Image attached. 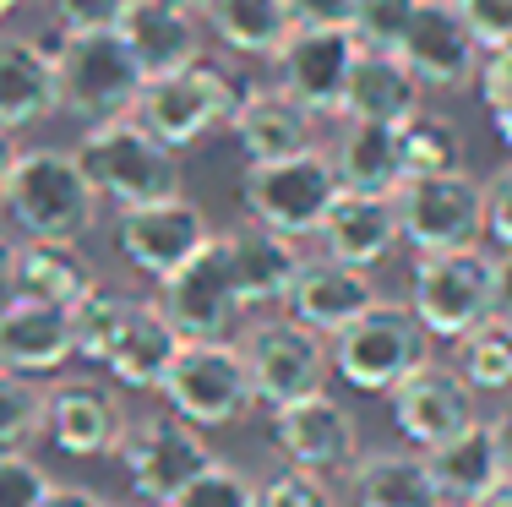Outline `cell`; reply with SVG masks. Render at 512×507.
<instances>
[{"label": "cell", "instance_id": "31", "mask_svg": "<svg viewBox=\"0 0 512 507\" xmlns=\"http://www.w3.org/2000/svg\"><path fill=\"white\" fill-rule=\"evenodd\" d=\"M338 186L355 191H398L404 186V153H398V126L382 120H344V137L333 148Z\"/></svg>", "mask_w": 512, "mask_h": 507}, {"label": "cell", "instance_id": "9", "mask_svg": "<svg viewBox=\"0 0 512 507\" xmlns=\"http://www.w3.org/2000/svg\"><path fill=\"white\" fill-rule=\"evenodd\" d=\"M240 355H246L256 404H267V409L289 404V398H306V393H322L327 371H333L327 333L306 328L300 317L251 322L246 338H240Z\"/></svg>", "mask_w": 512, "mask_h": 507}, {"label": "cell", "instance_id": "39", "mask_svg": "<svg viewBox=\"0 0 512 507\" xmlns=\"http://www.w3.org/2000/svg\"><path fill=\"white\" fill-rule=\"evenodd\" d=\"M256 507H338V491L327 486L316 469L289 464V469H278L273 480L256 486Z\"/></svg>", "mask_w": 512, "mask_h": 507}, {"label": "cell", "instance_id": "48", "mask_svg": "<svg viewBox=\"0 0 512 507\" xmlns=\"http://www.w3.org/2000/svg\"><path fill=\"white\" fill-rule=\"evenodd\" d=\"M496 317L512 322V251L496 257Z\"/></svg>", "mask_w": 512, "mask_h": 507}, {"label": "cell", "instance_id": "28", "mask_svg": "<svg viewBox=\"0 0 512 507\" xmlns=\"http://www.w3.org/2000/svg\"><path fill=\"white\" fill-rule=\"evenodd\" d=\"M425 464H431V475H436L442 502H458V507H469L480 491H491L496 480L507 475L502 437H496V426H485V420H469L458 437L425 448Z\"/></svg>", "mask_w": 512, "mask_h": 507}, {"label": "cell", "instance_id": "5", "mask_svg": "<svg viewBox=\"0 0 512 507\" xmlns=\"http://www.w3.org/2000/svg\"><path fill=\"white\" fill-rule=\"evenodd\" d=\"M333 371L360 393H393L414 366L431 360V333L404 300H382L360 311L349 328L333 333Z\"/></svg>", "mask_w": 512, "mask_h": 507}, {"label": "cell", "instance_id": "46", "mask_svg": "<svg viewBox=\"0 0 512 507\" xmlns=\"http://www.w3.org/2000/svg\"><path fill=\"white\" fill-rule=\"evenodd\" d=\"M39 507H109L99 491H88V486H55L50 480V491L39 497Z\"/></svg>", "mask_w": 512, "mask_h": 507}, {"label": "cell", "instance_id": "43", "mask_svg": "<svg viewBox=\"0 0 512 507\" xmlns=\"http://www.w3.org/2000/svg\"><path fill=\"white\" fill-rule=\"evenodd\" d=\"M463 17H469L474 39H480L485 50L512 44V0H463Z\"/></svg>", "mask_w": 512, "mask_h": 507}, {"label": "cell", "instance_id": "34", "mask_svg": "<svg viewBox=\"0 0 512 507\" xmlns=\"http://www.w3.org/2000/svg\"><path fill=\"white\" fill-rule=\"evenodd\" d=\"M398 153H404V180L409 175H447V169H469V148L453 115L420 110L398 126Z\"/></svg>", "mask_w": 512, "mask_h": 507}, {"label": "cell", "instance_id": "8", "mask_svg": "<svg viewBox=\"0 0 512 507\" xmlns=\"http://www.w3.org/2000/svg\"><path fill=\"white\" fill-rule=\"evenodd\" d=\"M409 306L431 338H453L496 311V257L480 246L425 251L409 279Z\"/></svg>", "mask_w": 512, "mask_h": 507}, {"label": "cell", "instance_id": "15", "mask_svg": "<svg viewBox=\"0 0 512 507\" xmlns=\"http://www.w3.org/2000/svg\"><path fill=\"white\" fill-rule=\"evenodd\" d=\"M398 55H404L409 71L425 82V93L431 88L447 93V88L474 82L485 44L474 39L469 17H463V0H420V11H414Z\"/></svg>", "mask_w": 512, "mask_h": 507}, {"label": "cell", "instance_id": "4", "mask_svg": "<svg viewBox=\"0 0 512 507\" xmlns=\"http://www.w3.org/2000/svg\"><path fill=\"white\" fill-rule=\"evenodd\" d=\"M55 55V88H60V110L77 115L82 126L93 120H115L131 115L142 93V66L131 55V44L120 39V28H93V33H60L50 44Z\"/></svg>", "mask_w": 512, "mask_h": 507}, {"label": "cell", "instance_id": "32", "mask_svg": "<svg viewBox=\"0 0 512 507\" xmlns=\"http://www.w3.org/2000/svg\"><path fill=\"white\" fill-rule=\"evenodd\" d=\"M88 284H93V268L77 251V240H39V235L17 240V289H22V300H55V306H71Z\"/></svg>", "mask_w": 512, "mask_h": 507}, {"label": "cell", "instance_id": "56", "mask_svg": "<svg viewBox=\"0 0 512 507\" xmlns=\"http://www.w3.org/2000/svg\"><path fill=\"white\" fill-rule=\"evenodd\" d=\"M186 6H197V0H186Z\"/></svg>", "mask_w": 512, "mask_h": 507}, {"label": "cell", "instance_id": "11", "mask_svg": "<svg viewBox=\"0 0 512 507\" xmlns=\"http://www.w3.org/2000/svg\"><path fill=\"white\" fill-rule=\"evenodd\" d=\"M355 55H360V39L349 33V22H295L289 39L273 50V82L295 104H306L316 120L338 115Z\"/></svg>", "mask_w": 512, "mask_h": 507}, {"label": "cell", "instance_id": "41", "mask_svg": "<svg viewBox=\"0 0 512 507\" xmlns=\"http://www.w3.org/2000/svg\"><path fill=\"white\" fill-rule=\"evenodd\" d=\"M131 0H50L60 33H93V28H120Z\"/></svg>", "mask_w": 512, "mask_h": 507}, {"label": "cell", "instance_id": "55", "mask_svg": "<svg viewBox=\"0 0 512 507\" xmlns=\"http://www.w3.org/2000/svg\"><path fill=\"white\" fill-rule=\"evenodd\" d=\"M442 507H458V502H442Z\"/></svg>", "mask_w": 512, "mask_h": 507}, {"label": "cell", "instance_id": "7", "mask_svg": "<svg viewBox=\"0 0 512 507\" xmlns=\"http://www.w3.org/2000/svg\"><path fill=\"white\" fill-rule=\"evenodd\" d=\"M158 393H164V404L175 409V415H186L191 426H202V431L235 426V420L256 404L246 355H240V344H229V338H180Z\"/></svg>", "mask_w": 512, "mask_h": 507}, {"label": "cell", "instance_id": "3", "mask_svg": "<svg viewBox=\"0 0 512 507\" xmlns=\"http://www.w3.org/2000/svg\"><path fill=\"white\" fill-rule=\"evenodd\" d=\"M240 88H246V82L229 66L197 55V60H186V66L158 71V77L142 82L131 115H137L158 142H169V148L180 153V148H197L213 126H229V115H235V104H240Z\"/></svg>", "mask_w": 512, "mask_h": 507}, {"label": "cell", "instance_id": "37", "mask_svg": "<svg viewBox=\"0 0 512 507\" xmlns=\"http://www.w3.org/2000/svg\"><path fill=\"white\" fill-rule=\"evenodd\" d=\"M158 507H256V480L246 475V469L213 458L191 486H180L175 497L158 502Z\"/></svg>", "mask_w": 512, "mask_h": 507}, {"label": "cell", "instance_id": "1", "mask_svg": "<svg viewBox=\"0 0 512 507\" xmlns=\"http://www.w3.org/2000/svg\"><path fill=\"white\" fill-rule=\"evenodd\" d=\"M99 191H93L88 169L77 164V153L60 148H33L17 153V169H11V186L0 197V208L11 213V224L22 235L39 240H82L99 219Z\"/></svg>", "mask_w": 512, "mask_h": 507}, {"label": "cell", "instance_id": "53", "mask_svg": "<svg viewBox=\"0 0 512 507\" xmlns=\"http://www.w3.org/2000/svg\"><path fill=\"white\" fill-rule=\"evenodd\" d=\"M22 6V0H0V17H11V11H17Z\"/></svg>", "mask_w": 512, "mask_h": 507}, {"label": "cell", "instance_id": "20", "mask_svg": "<svg viewBox=\"0 0 512 507\" xmlns=\"http://www.w3.org/2000/svg\"><path fill=\"white\" fill-rule=\"evenodd\" d=\"M376 295H382V289H376L371 268H355V262H338V257H316V262H300L284 306H289V317H300L306 328L333 338L338 328H349Z\"/></svg>", "mask_w": 512, "mask_h": 507}, {"label": "cell", "instance_id": "51", "mask_svg": "<svg viewBox=\"0 0 512 507\" xmlns=\"http://www.w3.org/2000/svg\"><path fill=\"white\" fill-rule=\"evenodd\" d=\"M491 120H496V137H502V148L512 153V104H502V110H491Z\"/></svg>", "mask_w": 512, "mask_h": 507}, {"label": "cell", "instance_id": "17", "mask_svg": "<svg viewBox=\"0 0 512 507\" xmlns=\"http://www.w3.org/2000/svg\"><path fill=\"white\" fill-rule=\"evenodd\" d=\"M44 437L71 458H104L126 437V409L104 382L66 377L44 393Z\"/></svg>", "mask_w": 512, "mask_h": 507}, {"label": "cell", "instance_id": "33", "mask_svg": "<svg viewBox=\"0 0 512 507\" xmlns=\"http://www.w3.org/2000/svg\"><path fill=\"white\" fill-rule=\"evenodd\" d=\"M453 366L474 393H507L512 388V322L491 311L474 328H463L453 338Z\"/></svg>", "mask_w": 512, "mask_h": 507}, {"label": "cell", "instance_id": "24", "mask_svg": "<svg viewBox=\"0 0 512 507\" xmlns=\"http://www.w3.org/2000/svg\"><path fill=\"white\" fill-rule=\"evenodd\" d=\"M229 246V262H235V279H240V295H246V311L251 306H284L289 300V284L300 273V240L284 235L273 224H256V219H240L235 229L224 235Z\"/></svg>", "mask_w": 512, "mask_h": 507}, {"label": "cell", "instance_id": "18", "mask_svg": "<svg viewBox=\"0 0 512 507\" xmlns=\"http://www.w3.org/2000/svg\"><path fill=\"white\" fill-rule=\"evenodd\" d=\"M322 257L355 262V268H376L404 246V224H398V197L393 191H355L338 186L333 208L316 224Z\"/></svg>", "mask_w": 512, "mask_h": 507}, {"label": "cell", "instance_id": "25", "mask_svg": "<svg viewBox=\"0 0 512 507\" xmlns=\"http://www.w3.org/2000/svg\"><path fill=\"white\" fill-rule=\"evenodd\" d=\"M60 110L55 55L28 33H0V126L28 131Z\"/></svg>", "mask_w": 512, "mask_h": 507}, {"label": "cell", "instance_id": "44", "mask_svg": "<svg viewBox=\"0 0 512 507\" xmlns=\"http://www.w3.org/2000/svg\"><path fill=\"white\" fill-rule=\"evenodd\" d=\"M474 82H480L485 110H502V104H512V44L485 50V55H480V71H474Z\"/></svg>", "mask_w": 512, "mask_h": 507}, {"label": "cell", "instance_id": "40", "mask_svg": "<svg viewBox=\"0 0 512 507\" xmlns=\"http://www.w3.org/2000/svg\"><path fill=\"white\" fill-rule=\"evenodd\" d=\"M44 491H50V469L28 448L0 453V507H39Z\"/></svg>", "mask_w": 512, "mask_h": 507}, {"label": "cell", "instance_id": "23", "mask_svg": "<svg viewBox=\"0 0 512 507\" xmlns=\"http://www.w3.org/2000/svg\"><path fill=\"white\" fill-rule=\"evenodd\" d=\"M120 39L131 44L142 77H158V71H175L186 60L202 55V17L186 0H131L126 17H120Z\"/></svg>", "mask_w": 512, "mask_h": 507}, {"label": "cell", "instance_id": "2", "mask_svg": "<svg viewBox=\"0 0 512 507\" xmlns=\"http://www.w3.org/2000/svg\"><path fill=\"white\" fill-rule=\"evenodd\" d=\"M77 164L88 169L93 191L115 208H137V202H158L180 191V159L169 142H158L137 115L93 120L82 131Z\"/></svg>", "mask_w": 512, "mask_h": 507}, {"label": "cell", "instance_id": "29", "mask_svg": "<svg viewBox=\"0 0 512 507\" xmlns=\"http://www.w3.org/2000/svg\"><path fill=\"white\" fill-rule=\"evenodd\" d=\"M349 497H355V507H442L425 448H382L355 458L349 464Z\"/></svg>", "mask_w": 512, "mask_h": 507}, {"label": "cell", "instance_id": "42", "mask_svg": "<svg viewBox=\"0 0 512 507\" xmlns=\"http://www.w3.org/2000/svg\"><path fill=\"white\" fill-rule=\"evenodd\" d=\"M485 235L502 251H512V164H502L485 180Z\"/></svg>", "mask_w": 512, "mask_h": 507}, {"label": "cell", "instance_id": "50", "mask_svg": "<svg viewBox=\"0 0 512 507\" xmlns=\"http://www.w3.org/2000/svg\"><path fill=\"white\" fill-rule=\"evenodd\" d=\"M11 169H17V142H11V131L0 126V197H6V186H11Z\"/></svg>", "mask_w": 512, "mask_h": 507}, {"label": "cell", "instance_id": "35", "mask_svg": "<svg viewBox=\"0 0 512 507\" xmlns=\"http://www.w3.org/2000/svg\"><path fill=\"white\" fill-rule=\"evenodd\" d=\"M131 306H137L131 295H120L115 284H99V279H93L77 300H71V333H77V355H82V360H99V366H104L109 344H115L120 328L131 322Z\"/></svg>", "mask_w": 512, "mask_h": 507}, {"label": "cell", "instance_id": "52", "mask_svg": "<svg viewBox=\"0 0 512 507\" xmlns=\"http://www.w3.org/2000/svg\"><path fill=\"white\" fill-rule=\"evenodd\" d=\"M496 437H502V453H507V469H512V409H502V420H491Z\"/></svg>", "mask_w": 512, "mask_h": 507}, {"label": "cell", "instance_id": "13", "mask_svg": "<svg viewBox=\"0 0 512 507\" xmlns=\"http://www.w3.org/2000/svg\"><path fill=\"white\" fill-rule=\"evenodd\" d=\"M158 306L169 311L186 338H224L246 311V295H240L235 262H229L224 235H213L191 262H180L169 279H158Z\"/></svg>", "mask_w": 512, "mask_h": 507}, {"label": "cell", "instance_id": "10", "mask_svg": "<svg viewBox=\"0 0 512 507\" xmlns=\"http://www.w3.org/2000/svg\"><path fill=\"white\" fill-rule=\"evenodd\" d=\"M393 197H398L404 246H414V257H425V251H458L485 235V186L469 169L409 175Z\"/></svg>", "mask_w": 512, "mask_h": 507}, {"label": "cell", "instance_id": "26", "mask_svg": "<svg viewBox=\"0 0 512 507\" xmlns=\"http://www.w3.org/2000/svg\"><path fill=\"white\" fill-rule=\"evenodd\" d=\"M311 126L316 115L306 104H295L284 88H240V104L235 115H229V131H235L240 153H246V164L256 159H284V153H300L311 148Z\"/></svg>", "mask_w": 512, "mask_h": 507}, {"label": "cell", "instance_id": "36", "mask_svg": "<svg viewBox=\"0 0 512 507\" xmlns=\"http://www.w3.org/2000/svg\"><path fill=\"white\" fill-rule=\"evenodd\" d=\"M44 437V393L33 377L0 366V453Z\"/></svg>", "mask_w": 512, "mask_h": 507}, {"label": "cell", "instance_id": "47", "mask_svg": "<svg viewBox=\"0 0 512 507\" xmlns=\"http://www.w3.org/2000/svg\"><path fill=\"white\" fill-rule=\"evenodd\" d=\"M22 289H17V246L11 240H0V311L17 306Z\"/></svg>", "mask_w": 512, "mask_h": 507}, {"label": "cell", "instance_id": "21", "mask_svg": "<svg viewBox=\"0 0 512 507\" xmlns=\"http://www.w3.org/2000/svg\"><path fill=\"white\" fill-rule=\"evenodd\" d=\"M425 110V82L409 71L398 50H365L349 66L344 82V110L338 120H382V126H404Z\"/></svg>", "mask_w": 512, "mask_h": 507}, {"label": "cell", "instance_id": "12", "mask_svg": "<svg viewBox=\"0 0 512 507\" xmlns=\"http://www.w3.org/2000/svg\"><path fill=\"white\" fill-rule=\"evenodd\" d=\"M115 453H120V464H126L131 491L148 497V502H169L180 486H191V480L213 464V448H207L202 426H191L175 409H169V415L131 420Z\"/></svg>", "mask_w": 512, "mask_h": 507}, {"label": "cell", "instance_id": "22", "mask_svg": "<svg viewBox=\"0 0 512 507\" xmlns=\"http://www.w3.org/2000/svg\"><path fill=\"white\" fill-rule=\"evenodd\" d=\"M77 355V333H71V306L55 300H17L0 311V366L22 371V377H50Z\"/></svg>", "mask_w": 512, "mask_h": 507}, {"label": "cell", "instance_id": "6", "mask_svg": "<svg viewBox=\"0 0 512 507\" xmlns=\"http://www.w3.org/2000/svg\"><path fill=\"white\" fill-rule=\"evenodd\" d=\"M333 197H338V169H333V153H322L316 142L300 153H284V159H256L240 175V213L256 224L284 229L295 240L316 235Z\"/></svg>", "mask_w": 512, "mask_h": 507}, {"label": "cell", "instance_id": "54", "mask_svg": "<svg viewBox=\"0 0 512 507\" xmlns=\"http://www.w3.org/2000/svg\"><path fill=\"white\" fill-rule=\"evenodd\" d=\"M109 507H148V497H142V502H109ZM158 507V502H153Z\"/></svg>", "mask_w": 512, "mask_h": 507}, {"label": "cell", "instance_id": "27", "mask_svg": "<svg viewBox=\"0 0 512 507\" xmlns=\"http://www.w3.org/2000/svg\"><path fill=\"white\" fill-rule=\"evenodd\" d=\"M180 338H186V333L169 322V311L158 306V300H137V306H131V322L120 328L115 344H109L104 371L120 382V388L158 393V382H164V371H169V360H175Z\"/></svg>", "mask_w": 512, "mask_h": 507}, {"label": "cell", "instance_id": "49", "mask_svg": "<svg viewBox=\"0 0 512 507\" xmlns=\"http://www.w3.org/2000/svg\"><path fill=\"white\" fill-rule=\"evenodd\" d=\"M469 507H512V469H507L502 480H496L491 491H480V497H474Z\"/></svg>", "mask_w": 512, "mask_h": 507}, {"label": "cell", "instance_id": "30", "mask_svg": "<svg viewBox=\"0 0 512 507\" xmlns=\"http://www.w3.org/2000/svg\"><path fill=\"white\" fill-rule=\"evenodd\" d=\"M197 17L229 55L246 60H273V50L295 28L284 0H197Z\"/></svg>", "mask_w": 512, "mask_h": 507}, {"label": "cell", "instance_id": "14", "mask_svg": "<svg viewBox=\"0 0 512 507\" xmlns=\"http://www.w3.org/2000/svg\"><path fill=\"white\" fill-rule=\"evenodd\" d=\"M213 240V224L191 197H158V202H137V208H120L115 224V246L148 279H169L180 262H191L197 251Z\"/></svg>", "mask_w": 512, "mask_h": 507}, {"label": "cell", "instance_id": "45", "mask_svg": "<svg viewBox=\"0 0 512 507\" xmlns=\"http://www.w3.org/2000/svg\"><path fill=\"white\" fill-rule=\"evenodd\" d=\"M295 22H349V0H284Z\"/></svg>", "mask_w": 512, "mask_h": 507}, {"label": "cell", "instance_id": "19", "mask_svg": "<svg viewBox=\"0 0 512 507\" xmlns=\"http://www.w3.org/2000/svg\"><path fill=\"white\" fill-rule=\"evenodd\" d=\"M474 415V388L458 377V366H414L404 382L393 388V426L404 431V442L414 448H436V442L458 437Z\"/></svg>", "mask_w": 512, "mask_h": 507}, {"label": "cell", "instance_id": "16", "mask_svg": "<svg viewBox=\"0 0 512 507\" xmlns=\"http://www.w3.org/2000/svg\"><path fill=\"white\" fill-rule=\"evenodd\" d=\"M273 442L289 464L316 469V475L349 469L360 458V426L333 393H306V398L278 404L273 409Z\"/></svg>", "mask_w": 512, "mask_h": 507}, {"label": "cell", "instance_id": "38", "mask_svg": "<svg viewBox=\"0 0 512 507\" xmlns=\"http://www.w3.org/2000/svg\"><path fill=\"white\" fill-rule=\"evenodd\" d=\"M420 0H349V33L365 50H398Z\"/></svg>", "mask_w": 512, "mask_h": 507}]
</instances>
